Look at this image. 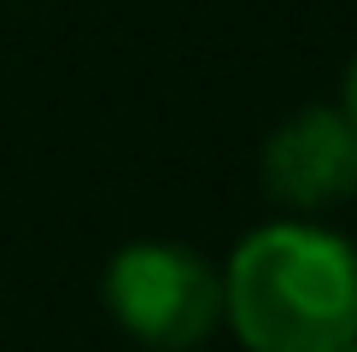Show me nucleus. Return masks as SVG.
<instances>
[{
	"mask_svg": "<svg viewBox=\"0 0 357 352\" xmlns=\"http://www.w3.org/2000/svg\"><path fill=\"white\" fill-rule=\"evenodd\" d=\"M246 352H340L357 341V253L317 223L252 229L222 276Z\"/></svg>",
	"mask_w": 357,
	"mask_h": 352,
	"instance_id": "1",
	"label": "nucleus"
},
{
	"mask_svg": "<svg viewBox=\"0 0 357 352\" xmlns=\"http://www.w3.org/2000/svg\"><path fill=\"white\" fill-rule=\"evenodd\" d=\"M112 317L153 352H193L222 317V276L193 247L135 241L106 264Z\"/></svg>",
	"mask_w": 357,
	"mask_h": 352,
	"instance_id": "2",
	"label": "nucleus"
},
{
	"mask_svg": "<svg viewBox=\"0 0 357 352\" xmlns=\"http://www.w3.org/2000/svg\"><path fill=\"white\" fill-rule=\"evenodd\" d=\"M264 188L287 212H334L357 194V124L334 106L293 112L264 141Z\"/></svg>",
	"mask_w": 357,
	"mask_h": 352,
	"instance_id": "3",
	"label": "nucleus"
},
{
	"mask_svg": "<svg viewBox=\"0 0 357 352\" xmlns=\"http://www.w3.org/2000/svg\"><path fill=\"white\" fill-rule=\"evenodd\" d=\"M346 117L357 124V59H351V71H346Z\"/></svg>",
	"mask_w": 357,
	"mask_h": 352,
	"instance_id": "4",
	"label": "nucleus"
},
{
	"mask_svg": "<svg viewBox=\"0 0 357 352\" xmlns=\"http://www.w3.org/2000/svg\"><path fill=\"white\" fill-rule=\"evenodd\" d=\"M340 352H357V341H351V346H340Z\"/></svg>",
	"mask_w": 357,
	"mask_h": 352,
	"instance_id": "5",
	"label": "nucleus"
}]
</instances>
